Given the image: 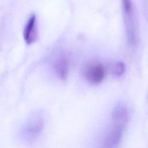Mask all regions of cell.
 I'll return each mask as SVG.
<instances>
[{"instance_id": "6da1fadb", "label": "cell", "mask_w": 148, "mask_h": 148, "mask_svg": "<svg viewBox=\"0 0 148 148\" xmlns=\"http://www.w3.org/2000/svg\"><path fill=\"white\" fill-rule=\"evenodd\" d=\"M128 119V112L125 107L117 106L113 109L111 123L105 132L100 148L119 147Z\"/></svg>"}, {"instance_id": "7a4b0ae2", "label": "cell", "mask_w": 148, "mask_h": 148, "mask_svg": "<svg viewBox=\"0 0 148 148\" xmlns=\"http://www.w3.org/2000/svg\"><path fill=\"white\" fill-rule=\"evenodd\" d=\"M121 8L128 42L131 46H136L139 40V29L135 6L131 1L125 0L122 1Z\"/></svg>"}, {"instance_id": "3957f363", "label": "cell", "mask_w": 148, "mask_h": 148, "mask_svg": "<svg viewBox=\"0 0 148 148\" xmlns=\"http://www.w3.org/2000/svg\"><path fill=\"white\" fill-rule=\"evenodd\" d=\"M43 127V117L39 113L33 114L24 124L21 131V136L27 142L33 143L39 137Z\"/></svg>"}, {"instance_id": "277c9868", "label": "cell", "mask_w": 148, "mask_h": 148, "mask_svg": "<svg viewBox=\"0 0 148 148\" xmlns=\"http://www.w3.org/2000/svg\"><path fill=\"white\" fill-rule=\"evenodd\" d=\"M105 68L100 62H93L86 65L83 75L86 79L92 84L101 83L105 75Z\"/></svg>"}, {"instance_id": "5b68a950", "label": "cell", "mask_w": 148, "mask_h": 148, "mask_svg": "<svg viewBox=\"0 0 148 148\" xmlns=\"http://www.w3.org/2000/svg\"><path fill=\"white\" fill-rule=\"evenodd\" d=\"M38 26L36 16L33 14L27 20L24 29V38L28 44L33 43L37 38Z\"/></svg>"}, {"instance_id": "8992f818", "label": "cell", "mask_w": 148, "mask_h": 148, "mask_svg": "<svg viewBox=\"0 0 148 148\" xmlns=\"http://www.w3.org/2000/svg\"><path fill=\"white\" fill-rule=\"evenodd\" d=\"M55 72L58 77L61 80H65L69 72V61L66 56H59L54 62Z\"/></svg>"}, {"instance_id": "52a82bcc", "label": "cell", "mask_w": 148, "mask_h": 148, "mask_svg": "<svg viewBox=\"0 0 148 148\" xmlns=\"http://www.w3.org/2000/svg\"><path fill=\"white\" fill-rule=\"evenodd\" d=\"M125 70V66L124 62L118 61L115 62L112 68V73L116 76H121L123 75Z\"/></svg>"}]
</instances>
